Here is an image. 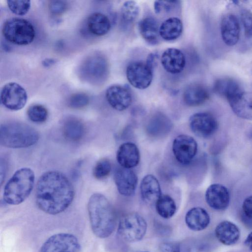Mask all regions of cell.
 <instances>
[{
  "instance_id": "6da1fadb",
  "label": "cell",
  "mask_w": 252,
  "mask_h": 252,
  "mask_svg": "<svg viewBox=\"0 0 252 252\" xmlns=\"http://www.w3.org/2000/svg\"><path fill=\"white\" fill-rule=\"evenodd\" d=\"M74 196L73 187L68 178L61 172L49 171L39 178L35 198L38 207L50 215L65 210Z\"/></svg>"
},
{
  "instance_id": "7a4b0ae2",
  "label": "cell",
  "mask_w": 252,
  "mask_h": 252,
  "mask_svg": "<svg viewBox=\"0 0 252 252\" xmlns=\"http://www.w3.org/2000/svg\"><path fill=\"white\" fill-rule=\"evenodd\" d=\"M87 209L94 234L100 238L110 236L115 230L116 217L108 199L102 194L94 193L88 201Z\"/></svg>"
},
{
  "instance_id": "3957f363",
  "label": "cell",
  "mask_w": 252,
  "mask_h": 252,
  "mask_svg": "<svg viewBox=\"0 0 252 252\" xmlns=\"http://www.w3.org/2000/svg\"><path fill=\"white\" fill-rule=\"evenodd\" d=\"M39 138L38 132L30 126L17 121H9L1 124L0 145L9 148L30 147L36 144Z\"/></svg>"
},
{
  "instance_id": "277c9868",
  "label": "cell",
  "mask_w": 252,
  "mask_h": 252,
  "mask_svg": "<svg viewBox=\"0 0 252 252\" xmlns=\"http://www.w3.org/2000/svg\"><path fill=\"white\" fill-rule=\"evenodd\" d=\"M34 178V173L30 168L17 170L4 187L3 195L4 201L12 205L24 202L33 189Z\"/></svg>"
},
{
  "instance_id": "5b68a950",
  "label": "cell",
  "mask_w": 252,
  "mask_h": 252,
  "mask_svg": "<svg viewBox=\"0 0 252 252\" xmlns=\"http://www.w3.org/2000/svg\"><path fill=\"white\" fill-rule=\"evenodd\" d=\"M109 66L105 57L98 53L88 56L79 67L80 77L93 84L102 83L108 74Z\"/></svg>"
},
{
  "instance_id": "8992f818",
  "label": "cell",
  "mask_w": 252,
  "mask_h": 252,
  "mask_svg": "<svg viewBox=\"0 0 252 252\" xmlns=\"http://www.w3.org/2000/svg\"><path fill=\"white\" fill-rule=\"evenodd\" d=\"M2 31L6 39L18 45L30 44L35 35V30L31 23L20 18L8 19L4 23Z\"/></svg>"
},
{
  "instance_id": "52a82bcc",
  "label": "cell",
  "mask_w": 252,
  "mask_h": 252,
  "mask_svg": "<svg viewBox=\"0 0 252 252\" xmlns=\"http://www.w3.org/2000/svg\"><path fill=\"white\" fill-rule=\"evenodd\" d=\"M147 228V223L141 215L137 213H130L120 220L118 233L126 242H136L144 237Z\"/></svg>"
},
{
  "instance_id": "ba28073f",
  "label": "cell",
  "mask_w": 252,
  "mask_h": 252,
  "mask_svg": "<svg viewBox=\"0 0 252 252\" xmlns=\"http://www.w3.org/2000/svg\"><path fill=\"white\" fill-rule=\"evenodd\" d=\"M40 252H81V247L74 235L61 233L50 236L42 245Z\"/></svg>"
},
{
  "instance_id": "9c48e42d",
  "label": "cell",
  "mask_w": 252,
  "mask_h": 252,
  "mask_svg": "<svg viewBox=\"0 0 252 252\" xmlns=\"http://www.w3.org/2000/svg\"><path fill=\"white\" fill-rule=\"evenodd\" d=\"M153 70L146 62L134 61L127 65L126 76L128 81L133 87L143 90L147 88L152 83Z\"/></svg>"
},
{
  "instance_id": "30bf717a",
  "label": "cell",
  "mask_w": 252,
  "mask_h": 252,
  "mask_svg": "<svg viewBox=\"0 0 252 252\" xmlns=\"http://www.w3.org/2000/svg\"><path fill=\"white\" fill-rule=\"evenodd\" d=\"M27 98L25 89L15 82L7 83L1 90V102L11 110L17 111L22 109L26 104Z\"/></svg>"
},
{
  "instance_id": "8fae6325",
  "label": "cell",
  "mask_w": 252,
  "mask_h": 252,
  "mask_svg": "<svg viewBox=\"0 0 252 252\" xmlns=\"http://www.w3.org/2000/svg\"><path fill=\"white\" fill-rule=\"evenodd\" d=\"M172 151L176 160L183 165L192 161L197 152V143L191 136L181 134L177 136L172 144Z\"/></svg>"
},
{
  "instance_id": "7c38bea8",
  "label": "cell",
  "mask_w": 252,
  "mask_h": 252,
  "mask_svg": "<svg viewBox=\"0 0 252 252\" xmlns=\"http://www.w3.org/2000/svg\"><path fill=\"white\" fill-rule=\"evenodd\" d=\"M189 125L191 131L202 138L212 136L218 127L215 117L207 112L196 113L191 115L189 119Z\"/></svg>"
},
{
  "instance_id": "4fadbf2b",
  "label": "cell",
  "mask_w": 252,
  "mask_h": 252,
  "mask_svg": "<svg viewBox=\"0 0 252 252\" xmlns=\"http://www.w3.org/2000/svg\"><path fill=\"white\" fill-rule=\"evenodd\" d=\"M106 100L114 109L122 111L126 109L132 102V95L126 86L115 84L109 87L105 92Z\"/></svg>"
},
{
  "instance_id": "5bb4252c",
  "label": "cell",
  "mask_w": 252,
  "mask_h": 252,
  "mask_svg": "<svg viewBox=\"0 0 252 252\" xmlns=\"http://www.w3.org/2000/svg\"><path fill=\"white\" fill-rule=\"evenodd\" d=\"M227 100L237 116L243 119L252 121V90H242Z\"/></svg>"
},
{
  "instance_id": "9a60e30c",
  "label": "cell",
  "mask_w": 252,
  "mask_h": 252,
  "mask_svg": "<svg viewBox=\"0 0 252 252\" xmlns=\"http://www.w3.org/2000/svg\"><path fill=\"white\" fill-rule=\"evenodd\" d=\"M114 181L119 193L126 196L134 194L138 183L136 174L130 169L118 168L114 173Z\"/></svg>"
},
{
  "instance_id": "2e32d148",
  "label": "cell",
  "mask_w": 252,
  "mask_h": 252,
  "mask_svg": "<svg viewBox=\"0 0 252 252\" xmlns=\"http://www.w3.org/2000/svg\"><path fill=\"white\" fill-rule=\"evenodd\" d=\"M205 200L211 208L221 211L228 207L230 195L225 186L220 184H214L207 188L205 192Z\"/></svg>"
},
{
  "instance_id": "e0dca14e",
  "label": "cell",
  "mask_w": 252,
  "mask_h": 252,
  "mask_svg": "<svg viewBox=\"0 0 252 252\" xmlns=\"http://www.w3.org/2000/svg\"><path fill=\"white\" fill-rule=\"evenodd\" d=\"M220 27L224 43L229 46L237 44L240 37V25L237 17L232 14H225L221 18Z\"/></svg>"
},
{
  "instance_id": "ac0fdd59",
  "label": "cell",
  "mask_w": 252,
  "mask_h": 252,
  "mask_svg": "<svg viewBox=\"0 0 252 252\" xmlns=\"http://www.w3.org/2000/svg\"><path fill=\"white\" fill-rule=\"evenodd\" d=\"M160 62L164 69L171 74L181 72L186 64V59L183 53L174 48L165 50L161 56Z\"/></svg>"
},
{
  "instance_id": "d6986e66",
  "label": "cell",
  "mask_w": 252,
  "mask_h": 252,
  "mask_svg": "<svg viewBox=\"0 0 252 252\" xmlns=\"http://www.w3.org/2000/svg\"><path fill=\"white\" fill-rule=\"evenodd\" d=\"M140 158L139 150L133 143H123L117 150L116 159L122 167L127 169L133 168L138 164Z\"/></svg>"
},
{
  "instance_id": "ffe728a7",
  "label": "cell",
  "mask_w": 252,
  "mask_h": 252,
  "mask_svg": "<svg viewBox=\"0 0 252 252\" xmlns=\"http://www.w3.org/2000/svg\"><path fill=\"white\" fill-rule=\"evenodd\" d=\"M140 190L143 200L148 204H155L161 195L159 183L153 175H147L142 179Z\"/></svg>"
},
{
  "instance_id": "44dd1931",
  "label": "cell",
  "mask_w": 252,
  "mask_h": 252,
  "mask_svg": "<svg viewBox=\"0 0 252 252\" xmlns=\"http://www.w3.org/2000/svg\"><path fill=\"white\" fill-rule=\"evenodd\" d=\"M215 233L217 239L222 244L227 246L235 244L240 236L238 227L228 220L220 222L216 227Z\"/></svg>"
},
{
  "instance_id": "7402d4cb",
  "label": "cell",
  "mask_w": 252,
  "mask_h": 252,
  "mask_svg": "<svg viewBox=\"0 0 252 252\" xmlns=\"http://www.w3.org/2000/svg\"><path fill=\"white\" fill-rule=\"evenodd\" d=\"M185 222L190 229L195 231H201L209 225L210 218L206 210L200 207H196L187 212Z\"/></svg>"
},
{
  "instance_id": "603a6c76",
  "label": "cell",
  "mask_w": 252,
  "mask_h": 252,
  "mask_svg": "<svg viewBox=\"0 0 252 252\" xmlns=\"http://www.w3.org/2000/svg\"><path fill=\"white\" fill-rule=\"evenodd\" d=\"M183 100L189 106L194 107L200 105L206 102L209 97V94L203 85L193 83L188 85L184 90Z\"/></svg>"
},
{
  "instance_id": "cb8c5ba5",
  "label": "cell",
  "mask_w": 252,
  "mask_h": 252,
  "mask_svg": "<svg viewBox=\"0 0 252 252\" xmlns=\"http://www.w3.org/2000/svg\"><path fill=\"white\" fill-rule=\"evenodd\" d=\"M62 132L64 137L67 140L78 142L82 139L85 134V126L78 118L69 117L63 122Z\"/></svg>"
},
{
  "instance_id": "d4e9b609",
  "label": "cell",
  "mask_w": 252,
  "mask_h": 252,
  "mask_svg": "<svg viewBox=\"0 0 252 252\" xmlns=\"http://www.w3.org/2000/svg\"><path fill=\"white\" fill-rule=\"evenodd\" d=\"M138 29L143 38L151 44L158 42L159 27L157 20L152 17H145L139 22Z\"/></svg>"
},
{
  "instance_id": "484cf974",
  "label": "cell",
  "mask_w": 252,
  "mask_h": 252,
  "mask_svg": "<svg viewBox=\"0 0 252 252\" xmlns=\"http://www.w3.org/2000/svg\"><path fill=\"white\" fill-rule=\"evenodd\" d=\"M87 25L90 32L96 36L105 35L111 28L109 18L100 12H94L90 15L87 20Z\"/></svg>"
},
{
  "instance_id": "4316f807",
  "label": "cell",
  "mask_w": 252,
  "mask_h": 252,
  "mask_svg": "<svg viewBox=\"0 0 252 252\" xmlns=\"http://www.w3.org/2000/svg\"><path fill=\"white\" fill-rule=\"evenodd\" d=\"M183 28L182 22L179 18L170 17L162 22L159 26V35L165 40H174L181 35Z\"/></svg>"
},
{
  "instance_id": "83f0119b",
  "label": "cell",
  "mask_w": 252,
  "mask_h": 252,
  "mask_svg": "<svg viewBox=\"0 0 252 252\" xmlns=\"http://www.w3.org/2000/svg\"><path fill=\"white\" fill-rule=\"evenodd\" d=\"M242 90L236 80L228 78L218 79L213 87L215 93L226 97L227 99L234 96Z\"/></svg>"
},
{
  "instance_id": "f1b7e54d",
  "label": "cell",
  "mask_w": 252,
  "mask_h": 252,
  "mask_svg": "<svg viewBox=\"0 0 252 252\" xmlns=\"http://www.w3.org/2000/svg\"><path fill=\"white\" fill-rule=\"evenodd\" d=\"M155 205L158 214L164 219L171 218L176 211L175 201L169 195L161 194L156 202Z\"/></svg>"
},
{
  "instance_id": "f546056e",
  "label": "cell",
  "mask_w": 252,
  "mask_h": 252,
  "mask_svg": "<svg viewBox=\"0 0 252 252\" xmlns=\"http://www.w3.org/2000/svg\"><path fill=\"white\" fill-rule=\"evenodd\" d=\"M169 120L163 115L154 116L148 126V130L152 135L160 136L164 134L170 128Z\"/></svg>"
},
{
  "instance_id": "4dcf8cb0",
  "label": "cell",
  "mask_w": 252,
  "mask_h": 252,
  "mask_svg": "<svg viewBox=\"0 0 252 252\" xmlns=\"http://www.w3.org/2000/svg\"><path fill=\"white\" fill-rule=\"evenodd\" d=\"M140 9L137 3L133 0L125 1L121 9L122 19L127 23H133L138 18Z\"/></svg>"
},
{
  "instance_id": "1f68e13d",
  "label": "cell",
  "mask_w": 252,
  "mask_h": 252,
  "mask_svg": "<svg viewBox=\"0 0 252 252\" xmlns=\"http://www.w3.org/2000/svg\"><path fill=\"white\" fill-rule=\"evenodd\" d=\"M29 119L36 123L45 122L48 116L47 109L42 105L36 104L30 106L27 110Z\"/></svg>"
},
{
  "instance_id": "d6a6232c",
  "label": "cell",
  "mask_w": 252,
  "mask_h": 252,
  "mask_svg": "<svg viewBox=\"0 0 252 252\" xmlns=\"http://www.w3.org/2000/svg\"><path fill=\"white\" fill-rule=\"evenodd\" d=\"M111 171V164L109 159L102 158L95 163L93 169V175L97 180L107 178Z\"/></svg>"
},
{
  "instance_id": "836d02e7",
  "label": "cell",
  "mask_w": 252,
  "mask_h": 252,
  "mask_svg": "<svg viewBox=\"0 0 252 252\" xmlns=\"http://www.w3.org/2000/svg\"><path fill=\"white\" fill-rule=\"evenodd\" d=\"M7 5L10 10L15 14L24 15L27 13L31 7L30 0H8Z\"/></svg>"
},
{
  "instance_id": "e575fe53",
  "label": "cell",
  "mask_w": 252,
  "mask_h": 252,
  "mask_svg": "<svg viewBox=\"0 0 252 252\" xmlns=\"http://www.w3.org/2000/svg\"><path fill=\"white\" fill-rule=\"evenodd\" d=\"M89 101V97L87 94L79 92L70 96L67 100V104L71 108L80 109L86 106Z\"/></svg>"
},
{
  "instance_id": "d590c367",
  "label": "cell",
  "mask_w": 252,
  "mask_h": 252,
  "mask_svg": "<svg viewBox=\"0 0 252 252\" xmlns=\"http://www.w3.org/2000/svg\"><path fill=\"white\" fill-rule=\"evenodd\" d=\"M240 15L245 35L247 38H251L252 37V13L250 11L243 9Z\"/></svg>"
},
{
  "instance_id": "8d00e7d4",
  "label": "cell",
  "mask_w": 252,
  "mask_h": 252,
  "mask_svg": "<svg viewBox=\"0 0 252 252\" xmlns=\"http://www.w3.org/2000/svg\"><path fill=\"white\" fill-rule=\"evenodd\" d=\"M67 4L64 0H51L49 3L50 12L54 15H60L65 12Z\"/></svg>"
},
{
  "instance_id": "74e56055",
  "label": "cell",
  "mask_w": 252,
  "mask_h": 252,
  "mask_svg": "<svg viewBox=\"0 0 252 252\" xmlns=\"http://www.w3.org/2000/svg\"><path fill=\"white\" fill-rule=\"evenodd\" d=\"M159 252H180L179 242H165L159 246Z\"/></svg>"
},
{
  "instance_id": "f35d334b",
  "label": "cell",
  "mask_w": 252,
  "mask_h": 252,
  "mask_svg": "<svg viewBox=\"0 0 252 252\" xmlns=\"http://www.w3.org/2000/svg\"><path fill=\"white\" fill-rule=\"evenodd\" d=\"M242 212L246 219L252 221V195L247 197L244 200Z\"/></svg>"
},
{
  "instance_id": "ab89813d",
  "label": "cell",
  "mask_w": 252,
  "mask_h": 252,
  "mask_svg": "<svg viewBox=\"0 0 252 252\" xmlns=\"http://www.w3.org/2000/svg\"><path fill=\"white\" fill-rule=\"evenodd\" d=\"M158 59V55L156 53H151L147 57L146 63L150 66L153 69L157 63Z\"/></svg>"
},
{
  "instance_id": "60d3db41",
  "label": "cell",
  "mask_w": 252,
  "mask_h": 252,
  "mask_svg": "<svg viewBox=\"0 0 252 252\" xmlns=\"http://www.w3.org/2000/svg\"><path fill=\"white\" fill-rule=\"evenodd\" d=\"M6 163L4 160L0 159V184L2 185L3 181L4 180L6 173Z\"/></svg>"
},
{
  "instance_id": "b9f144b4",
  "label": "cell",
  "mask_w": 252,
  "mask_h": 252,
  "mask_svg": "<svg viewBox=\"0 0 252 252\" xmlns=\"http://www.w3.org/2000/svg\"><path fill=\"white\" fill-rule=\"evenodd\" d=\"M245 245L252 251V232L249 234L244 241Z\"/></svg>"
},
{
  "instance_id": "7bdbcfd3",
  "label": "cell",
  "mask_w": 252,
  "mask_h": 252,
  "mask_svg": "<svg viewBox=\"0 0 252 252\" xmlns=\"http://www.w3.org/2000/svg\"><path fill=\"white\" fill-rule=\"evenodd\" d=\"M55 63V61L52 59H46L42 62L43 65L45 67H48Z\"/></svg>"
},
{
  "instance_id": "ee69618b",
  "label": "cell",
  "mask_w": 252,
  "mask_h": 252,
  "mask_svg": "<svg viewBox=\"0 0 252 252\" xmlns=\"http://www.w3.org/2000/svg\"><path fill=\"white\" fill-rule=\"evenodd\" d=\"M154 5V10L156 13H159L161 11L160 1H155Z\"/></svg>"
},
{
  "instance_id": "f6af8a7d",
  "label": "cell",
  "mask_w": 252,
  "mask_h": 252,
  "mask_svg": "<svg viewBox=\"0 0 252 252\" xmlns=\"http://www.w3.org/2000/svg\"></svg>"
}]
</instances>
